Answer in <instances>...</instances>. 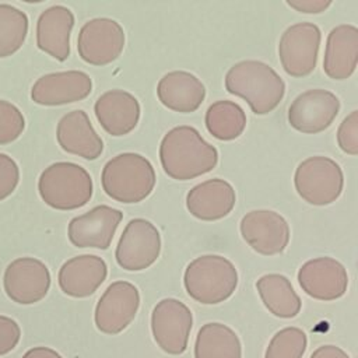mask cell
Listing matches in <instances>:
<instances>
[{
    "label": "cell",
    "instance_id": "cell-1",
    "mask_svg": "<svg viewBox=\"0 0 358 358\" xmlns=\"http://www.w3.org/2000/svg\"><path fill=\"white\" fill-rule=\"evenodd\" d=\"M159 161L169 178L190 180L217 166L218 151L194 127L176 126L161 140Z\"/></svg>",
    "mask_w": 358,
    "mask_h": 358
},
{
    "label": "cell",
    "instance_id": "cell-2",
    "mask_svg": "<svg viewBox=\"0 0 358 358\" xmlns=\"http://www.w3.org/2000/svg\"><path fill=\"white\" fill-rule=\"evenodd\" d=\"M225 88L248 102L252 112L274 110L285 94V83L277 71L260 60H242L225 74Z\"/></svg>",
    "mask_w": 358,
    "mask_h": 358
},
{
    "label": "cell",
    "instance_id": "cell-3",
    "mask_svg": "<svg viewBox=\"0 0 358 358\" xmlns=\"http://www.w3.org/2000/svg\"><path fill=\"white\" fill-rule=\"evenodd\" d=\"M101 183L112 200L124 204L140 203L154 190L155 171L141 154L123 152L103 165Z\"/></svg>",
    "mask_w": 358,
    "mask_h": 358
},
{
    "label": "cell",
    "instance_id": "cell-4",
    "mask_svg": "<svg viewBox=\"0 0 358 358\" xmlns=\"http://www.w3.org/2000/svg\"><path fill=\"white\" fill-rule=\"evenodd\" d=\"M183 285L189 296L203 305L221 303L235 292L238 271L227 257L204 255L187 264Z\"/></svg>",
    "mask_w": 358,
    "mask_h": 358
},
{
    "label": "cell",
    "instance_id": "cell-5",
    "mask_svg": "<svg viewBox=\"0 0 358 358\" xmlns=\"http://www.w3.org/2000/svg\"><path fill=\"white\" fill-rule=\"evenodd\" d=\"M38 190L42 200L56 210H76L92 197V178L74 162H55L39 176Z\"/></svg>",
    "mask_w": 358,
    "mask_h": 358
},
{
    "label": "cell",
    "instance_id": "cell-6",
    "mask_svg": "<svg viewBox=\"0 0 358 358\" xmlns=\"http://www.w3.org/2000/svg\"><path fill=\"white\" fill-rule=\"evenodd\" d=\"M295 190L312 206H329L336 201L344 187L340 165L327 157L316 155L303 159L294 175Z\"/></svg>",
    "mask_w": 358,
    "mask_h": 358
},
{
    "label": "cell",
    "instance_id": "cell-7",
    "mask_svg": "<svg viewBox=\"0 0 358 358\" xmlns=\"http://www.w3.org/2000/svg\"><path fill=\"white\" fill-rule=\"evenodd\" d=\"M320 41V29L313 22L288 27L278 42V57L284 71L291 77L309 76L317 63Z\"/></svg>",
    "mask_w": 358,
    "mask_h": 358
},
{
    "label": "cell",
    "instance_id": "cell-8",
    "mask_svg": "<svg viewBox=\"0 0 358 358\" xmlns=\"http://www.w3.org/2000/svg\"><path fill=\"white\" fill-rule=\"evenodd\" d=\"M192 326V310L179 299L165 298L151 312L152 337L157 345L169 355H180L186 351Z\"/></svg>",
    "mask_w": 358,
    "mask_h": 358
},
{
    "label": "cell",
    "instance_id": "cell-9",
    "mask_svg": "<svg viewBox=\"0 0 358 358\" xmlns=\"http://www.w3.org/2000/svg\"><path fill=\"white\" fill-rule=\"evenodd\" d=\"M161 253V235L145 218H133L122 232L115 250L116 263L127 271H141L155 263Z\"/></svg>",
    "mask_w": 358,
    "mask_h": 358
},
{
    "label": "cell",
    "instance_id": "cell-10",
    "mask_svg": "<svg viewBox=\"0 0 358 358\" xmlns=\"http://www.w3.org/2000/svg\"><path fill=\"white\" fill-rule=\"evenodd\" d=\"M124 48V31L112 18L87 21L77 38L80 57L92 66H105L115 62Z\"/></svg>",
    "mask_w": 358,
    "mask_h": 358
},
{
    "label": "cell",
    "instance_id": "cell-11",
    "mask_svg": "<svg viewBox=\"0 0 358 358\" xmlns=\"http://www.w3.org/2000/svg\"><path fill=\"white\" fill-rule=\"evenodd\" d=\"M140 306V292L129 281L112 282L96 302L94 320L99 331L119 334L136 317Z\"/></svg>",
    "mask_w": 358,
    "mask_h": 358
},
{
    "label": "cell",
    "instance_id": "cell-12",
    "mask_svg": "<svg viewBox=\"0 0 358 358\" xmlns=\"http://www.w3.org/2000/svg\"><path fill=\"white\" fill-rule=\"evenodd\" d=\"M340 110L338 98L322 88L299 94L288 108V123L305 134L324 131L334 122Z\"/></svg>",
    "mask_w": 358,
    "mask_h": 358
},
{
    "label": "cell",
    "instance_id": "cell-13",
    "mask_svg": "<svg viewBox=\"0 0 358 358\" xmlns=\"http://www.w3.org/2000/svg\"><path fill=\"white\" fill-rule=\"evenodd\" d=\"M243 241L257 253L273 256L284 252L289 242V227L282 215L271 210L246 213L239 224Z\"/></svg>",
    "mask_w": 358,
    "mask_h": 358
},
{
    "label": "cell",
    "instance_id": "cell-14",
    "mask_svg": "<svg viewBox=\"0 0 358 358\" xmlns=\"http://www.w3.org/2000/svg\"><path fill=\"white\" fill-rule=\"evenodd\" d=\"M3 287L11 301L31 305L46 296L50 287V273L41 260L20 257L7 266Z\"/></svg>",
    "mask_w": 358,
    "mask_h": 358
},
{
    "label": "cell",
    "instance_id": "cell-15",
    "mask_svg": "<svg viewBox=\"0 0 358 358\" xmlns=\"http://www.w3.org/2000/svg\"><path fill=\"white\" fill-rule=\"evenodd\" d=\"M123 218L120 210L110 206H96L69 222L67 236L76 248L106 250Z\"/></svg>",
    "mask_w": 358,
    "mask_h": 358
},
{
    "label": "cell",
    "instance_id": "cell-16",
    "mask_svg": "<svg viewBox=\"0 0 358 358\" xmlns=\"http://www.w3.org/2000/svg\"><path fill=\"white\" fill-rule=\"evenodd\" d=\"M298 282L310 298L334 301L345 294L348 274L340 262L324 256L303 263L298 271Z\"/></svg>",
    "mask_w": 358,
    "mask_h": 358
},
{
    "label": "cell",
    "instance_id": "cell-17",
    "mask_svg": "<svg viewBox=\"0 0 358 358\" xmlns=\"http://www.w3.org/2000/svg\"><path fill=\"white\" fill-rule=\"evenodd\" d=\"M92 91L91 77L80 70L45 74L35 81L31 98L43 106H57L87 98Z\"/></svg>",
    "mask_w": 358,
    "mask_h": 358
},
{
    "label": "cell",
    "instance_id": "cell-18",
    "mask_svg": "<svg viewBox=\"0 0 358 358\" xmlns=\"http://www.w3.org/2000/svg\"><path fill=\"white\" fill-rule=\"evenodd\" d=\"M94 112L108 134L120 137L134 130L140 120L141 109L133 94L123 90H110L96 99Z\"/></svg>",
    "mask_w": 358,
    "mask_h": 358
},
{
    "label": "cell",
    "instance_id": "cell-19",
    "mask_svg": "<svg viewBox=\"0 0 358 358\" xmlns=\"http://www.w3.org/2000/svg\"><path fill=\"white\" fill-rule=\"evenodd\" d=\"M106 275L108 266L102 257L80 255L63 263L57 274V281L66 295L71 298H87L101 287Z\"/></svg>",
    "mask_w": 358,
    "mask_h": 358
},
{
    "label": "cell",
    "instance_id": "cell-20",
    "mask_svg": "<svg viewBox=\"0 0 358 358\" xmlns=\"http://www.w3.org/2000/svg\"><path fill=\"white\" fill-rule=\"evenodd\" d=\"M56 138L62 150L88 161L99 158L103 151L101 136L95 131L88 115L81 109L71 110L59 120Z\"/></svg>",
    "mask_w": 358,
    "mask_h": 358
},
{
    "label": "cell",
    "instance_id": "cell-21",
    "mask_svg": "<svg viewBox=\"0 0 358 358\" xmlns=\"http://www.w3.org/2000/svg\"><path fill=\"white\" fill-rule=\"evenodd\" d=\"M236 194L224 179H208L193 186L186 194V208L197 220L217 221L227 217L235 207Z\"/></svg>",
    "mask_w": 358,
    "mask_h": 358
},
{
    "label": "cell",
    "instance_id": "cell-22",
    "mask_svg": "<svg viewBox=\"0 0 358 358\" xmlns=\"http://www.w3.org/2000/svg\"><path fill=\"white\" fill-rule=\"evenodd\" d=\"M358 28L351 24L334 27L326 41L323 71L333 80H345L357 69Z\"/></svg>",
    "mask_w": 358,
    "mask_h": 358
},
{
    "label": "cell",
    "instance_id": "cell-23",
    "mask_svg": "<svg viewBox=\"0 0 358 358\" xmlns=\"http://www.w3.org/2000/svg\"><path fill=\"white\" fill-rule=\"evenodd\" d=\"M157 95L165 108L179 113H192L203 103L206 87L194 74L175 70L158 81Z\"/></svg>",
    "mask_w": 358,
    "mask_h": 358
},
{
    "label": "cell",
    "instance_id": "cell-24",
    "mask_svg": "<svg viewBox=\"0 0 358 358\" xmlns=\"http://www.w3.org/2000/svg\"><path fill=\"white\" fill-rule=\"evenodd\" d=\"M74 15L64 6H52L42 11L36 22V46L59 62L70 56V34Z\"/></svg>",
    "mask_w": 358,
    "mask_h": 358
},
{
    "label": "cell",
    "instance_id": "cell-25",
    "mask_svg": "<svg viewBox=\"0 0 358 358\" xmlns=\"http://www.w3.org/2000/svg\"><path fill=\"white\" fill-rule=\"evenodd\" d=\"M256 289L267 310L274 316L292 319L301 312V298L285 275L264 274L256 281Z\"/></svg>",
    "mask_w": 358,
    "mask_h": 358
},
{
    "label": "cell",
    "instance_id": "cell-26",
    "mask_svg": "<svg viewBox=\"0 0 358 358\" xmlns=\"http://www.w3.org/2000/svg\"><path fill=\"white\" fill-rule=\"evenodd\" d=\"M194 358H242L238 334L222 323H206L194 341Z\"/></svg>",
    "mask_w": 358,
    "mask_h": 358
},
{
    "label": "cell",
    "instance_id": "cell-27",
    "mask_svg": "<svg viewBox=\"0 0 358 358\" xmlns=\"http://www.w3.org/2000/svg\"><path fill=\"white\" fill-rule=\"evenodd\" d=\"M206 127L208 133L221 141L238 138L246 127V115L241 105L232 101H217L206 112Z\"/></svg>",
    "mask_w": 358,
    "mask_h": 358
},
{
    "label": "cell",
    "instance_id": "cell-28",
    "mask_svg": "<svg viewBox=\"0 0 358 358\" xmlns=\"http://www.w3.org/2000/svg\"><path fill=\"white\" fill-rule=\"evenodd\" d=\"M28 32V17L24 11L0 4V57L15 53L25 41Z\"/></svg>",
    "mask_w": 358,
    "mask_h": 358
},
{
    "label": "cell",
    "instance_id": "cell-29",
    "mask_svg": "<svg viewBox=\"0 0 358 358\" xmlns=\"http://www.w3.org/2000/svg\"><path fill=\"white\" fill-rule=\"evenodd\" d=\"M308 347V337L299 327H284L270 340L264 358H302Z\"/></svg>",
    "mask_w": 358,
    "mask_h": 358
},
{
    "label": "cell",
    "instance_id": "cell-30",
    "mask_svg": "<svg viewBox=\"0 0 358 358\" xmlns=\"http://www.w3.org/2000/svg\"><path fill=\"white\" fill-rule=\"evenodd\" d=\"M25 120L21 110L8 101L0 99V144H8L24 131Z\"/></svg>",
    "mask_w": 358,
    "mask_h": 358
},
{
    "label": "cell",
    "instance_id": "cell-31",
    "mask_svg": "<svg viewBox=\"0 0 358 358\" xmlns=\"http://www.w3.org/2000/svg\"><path fill=\"white\" fill-rule=\"evenodd\" d=\"M337 143L343 152L348 155L358 154V110H352L340 123L337 130Z\"/></svg>",
    "mask_w": 358,
    "mask_h": 358
},
{
    "label": "cell",
    "instance_id": "cell-32",
    "mask_svg": "<svg viewBox=\"0 0 358 358\" xmlns=\"http://www.w3.org/2000/svg\"><path fill=\"white\" fill-rule=\"evenodd\" d=\"M18 180L20 169L15 161L6 154H0V200L8 197L15 190Z\"/></svg>",
    "mask_w": 358,
    "mask_h": 358
},
{
    "label": "cell",
    "instance_id": "cell-33",
    "mask_svg": "<svg viewBox=\"0 0 358 358\" xmlns=\"http://www.w3.org/2000/svg\"><path fill=\"white\" fill-rule=\"evenodd\" d=\"M21 337V330L18 323L8 317L0 315V355H4L15 348Z\"/></svg>",
    "mask_w": 358,
    "mask_h": 358
},
{
    "label": "cell",
    "instance_id": "cell-34",
    "mask_svg": "<svg viewBox=\"0 0 358 358\" xmlns=\"http://www.w3.org/2000/svg\"><path fill=\"white\" fill-rule=\"evenodd\" d=\"M287 4L305 14H319L331 6L330 0H287Z\"/></svg>",
    "mask_w": 358,
    "mask_h": 358
},
{
    "label": "cell",
    "instance_id": "cell-35",
    "mask_svg": "<svg viewBox=\"0 0 358 358\" xmlns=\"http://www.w3.org/2000/svg\"><path fill=\"white\" fill-rule=\"evenodd\" d=\"M310 358H350V355L340 347L327 344V345H322V347L316 348L312 352Z\"/></svg>",
    "mask_w": 358,
    "mask_h": 358
},
{
    "label": "cell",
    "instance_id": "cell-36",
    "mask_svg": "<svg viewBox=\"0 0 358 358\" xmlns=\"http://www.w3.org/2000/svg\"><path fill=\"white\" fill-rule=\"evenodd\" d=\"M22 358H63L57 351L49 347H34L28 350Z\"/></svg>",
    "mask_w": 358,
    "mask_h": 358
}]
</instances>
